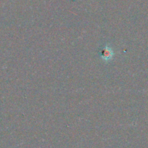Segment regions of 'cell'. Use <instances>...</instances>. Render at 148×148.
Here are the masks:
<instances>
[{
  "label": "cell",
  "instance_id": "6da1fadb",
  "mask_svg": "<svg viewBox=\"0 0 148 148\" xmlns=\"http://www.w3.org/2000/svg\"><path fill=\"white\" fill-rule=\"evenodd\" d=\"M114 54V53L113 49L109 46L106 45L103 49L102 51H101V56L103 60L105 61V62H108V61H111L113 59Z\"/></svg>",
  "mask_w": 148,
  "mask_h": 148
}]
</instances>
